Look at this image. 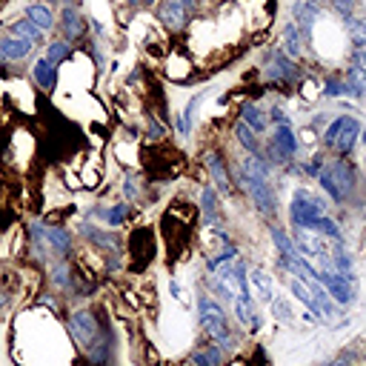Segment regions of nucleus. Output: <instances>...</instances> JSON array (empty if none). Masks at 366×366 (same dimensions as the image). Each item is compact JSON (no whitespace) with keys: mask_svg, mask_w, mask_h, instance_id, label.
<instances>
[{"mask_svg":"<svg viewBox=\"0 0 366 366\" xmlns=\"http://www.w3.org/2000/svg\"><path fill=\"white\" fill-rule=\"evenodd\" d=\"M66 332L77 349V357H83L89 366H112L117 337L114 323L106 320L92 306H71L66 312Z\"/></svg>","mask_w":366,"mask_h":366,"instance_id":"obj_1","label":"nucleus"},{"mask_svg":"<svg viewBox=\"0 0 366 366\" xmlns=\"http://www.w3.org/2000/svg\"><path fill=\"white\" fill-rule=\"evenodd\" d=\"M197 320H200L203 335H206L212 343H217L223 352H232V349L237 346V337H234V332H232V326H229L226 309H223L209 292L197 295Z\"/></svg>","mask_w":366,"mask_h":366,"instance_id":"obj_2","label":"nucleus"},{"mask_svg":"<svg viewBox=\"0 0 366 366\" xmlns=\"http://www.w3.org/2000/svg\"><path fill=\"white\" fill-rule=\"evenodd\" d=\"M317 183H320V189H323L335 203L349 200V197L355 194V189H357L355 172H352V166H349L343 157H340V160H332L329 166H323V169L317 172Z\"/></svg>","mask_w":366,"mask_h":366,"instance_id":"obj_3","label":"nucleus"},{"mask_svg":"<svg viewBox=\"0 0 366 366\" xmlns=\"http://www.w3.org/2000/svg\"><path fill=\"white\" fill-rule=\"evenodd\" d=\"M234 183H240V189L249 194V200L254 203V209L263 214V217H272L277 214V192L272 186V180H260V177H252L246 172H234Z\"/></svg>","mask_w":366,"mask_h":366,"instance_id":"obj_4","label":"nucleus"},{"mask_svg":"<svg viewBox=\"0 0 366 366\" xmlns=\"http://www.w3.org/2000/svg\"><path fill=\"white\" fill-rule=\"evenodd\" d=\"M326 214V203L312 194L309 189H295L292 192V200H289V220L295 229H312V223L317 217Z\"/></svg>","mask_w":366,"mask_h":366,"instance_id":"obj_5","label":"nucleus"},{"mask_svg":"<svg viewBox=\"0 0 366 366\" xmlns=\"http://www.w3.org/2000/svg\"><path fill=\"white\" fill-rule=\"evenodd\" d=\"M357 137H360V123H357L352 114L335 117V120L326 126V132H323V143H326L329 149H335L340 157L355 149Z\"/></svg>","mask_w":366,"mask_h":366,"instance_id":"obj_6","label":"nucleus"},{"mask_svg":"<svg viewBox=\"0 0 366 366\" xmlns=\"http://www.w3.org/2000/svg\"><path fill=\"white\" fill-rule=\"evenodd\" d=\"M263 77L274 86V89H289L292 83H297L300 80V69H297V63L292 60V57H286L280 49H272L269 54H266V60H263Z\"/></svg>","mask_w":366,"mask_h":366,"instance_id":"obj_7","label":"nucleus"},{"mask_svg":"<svg viewBox=\"0 0 366 366\" xmlns=\"http://www.w3.org/2000/svg\"><path fill=\"white\" fill-rule=\"evenodd\" d=\"M317 283L329 292V297L340 306H349L355 300V274H340V272H317Z\"/></svg>","mask_w":366,"mask_h":366,"instance_id":"obj_8","label":"nucleus"},{"mask_svg":"<svg viewBox=\"0 0 366 366\" xmlns=\"http://www.w3.org/2000/svg\"><path fill=\"white\" fill-rule=\"evenodd\" d=\"M203 166H206V174L212 180V186L220 192V194H232L234 192V180L229 177V169H226V160L217 149H209L203 154Z\"/></svg>","mask_w":366,"mask_h":366,"instance_id":"obj_9","label":"nucleus"},{"mask_svg":"<svg viewBox=\"0 0 366 366\" xmlns=\"http://www.w3.org/2000/svg\"><path fill=\"white\" fill-rule=\"evenodd\" d=\"M154 14H157V20L169 31H183L189 26V20H192V11L180 0H160L157 9H154Z\"/></svg>","mask_w":366,"mask_h":366,"instance_id":"obj_10","label":"nucleus"},{"mask_svg":"<svg viewBox=\"0 0 366 366\" xmlns=\"http://www.w3.org/2000/svg\"><path fill=\"white\" fill-rule=\"evenodd\" d=\"M29 74H31V83H34L43 94H51V92L57 89V80H60V66L40 54V57H34Z\"/></svg>","mask_w":366,"mask_h":366,"instance_id":"obj_11","label":"nucleus"},{"mask_svg":"<svg viewBox=\"0 0 366 366\" xmlns=\"http://www.w3.org/2000/svg\"><path fill=\"white\" fill-rule=\"evenodd\" d=\"M31 51H34V43L31 40L17 37V34H9V31L0 34V57L6 63H23V60L31 57Z\"/></svg>","mask_w":366,"mask_h":366,"instance_id":"obj_12","label":"nucleus"},{"mask_svg":"<svg viewBox=\"0 0 366 366\" xmlns=\"http://www.w3.org/2000/svg\"><path fill=\"white\" fill-rule=\"evenodd\" d=\"M54 26L60 29L63 40H69V43H77L86 34V23H83V17H80V11L74 6H63V11H60Z\"/></svg>","mask_w":366,"mask_h":366,"instance_id":"obj_13","label":"nucleus"},{"mask_svg":"<svg viewBox=\"0 0 366 366\" xmlns=\"http://www.w3.org/2000/svg\"><path fill=\"white\" fill-rule=\"evenodd\" d=\"M197 206H200V214H203L206 226H220V194H217V189L212 183L200 186Z\"/></svg>","mask_w":366,"mask_h":366,"instance_id":"obj_14","label":"nucleus"},{"mask_svg":"<svg viewBox=\"0 0 366 366\" xmlns=\"http://www.w3.org/2000/svg\"><path fill=\"white\" fill-rule=\"evenodd\" d=\"M189 366H226V352L217 343H200L189 355Z\"/></svg>","mask_w":366,"mask_h":366,"instance_id":"obj_15","label":"nucleus"},{"mask_svg":"<svg viewBox=\"0 0 366 366\" xmlns=\"http://www.w3.org/2000/svg\"><path fill=\"white\" fill-rule=\"evenodd\" d=\"M23 17H26L29 23H34L43 34H46V31H51V29H54V23H57L54 11H51L46 3H29V6L23 9Z\"/></svg>","mask_w":366,"mask_h":366,"instance_id":"obj_16","label":"nucleus"},{"mask_svg":"<svg viewBox=\"0 0 366 366\" xmlns=\"http://www.w3.org/2000/svg\"><path fill=\"white\" fill-rule=\"evenodd\" d=\"M129 209H132V206L120 200V203H106V206H94V209H92L89 214H92V217H100V220H106V223H109L112 229H117V226H123V223H126V217H129Z\"/></svg>","mask_w":366,"mask_h":366,"instance_id":"obj_17","label":"nucleus"},{"mask_svg":"<svg viewBox=\"0 0 366 366\" xmlns=\"http://www.w3.org/2000/svg\"><path fill=\"white\" fill-rule=\"evenodd\" d=\"M237 114H240L237 120H240V123H246V126H249L254 134L266 132V126H269V117H266V112H263L257 103H252V100H246V103L237 109Z\"/></svg>","mask_w":366,"mask_h":366,"instance_id":"obj_18","label":"nucleus"},{"mask_svg":"<svg viewBox=\"0 0 366 366\" xmlns=\"http://www.w3.org/2000/svg\"><path fill=\"white\" fill-rule=\"evenodd\" d=\"M280 43H283V49H280V51H283L286 57L297 60V57L303 54V31L297 29V23H286V26H283Z\"/></svg>","mask_w":366,"mask_h":366,"instance_id":"obj_19","label":"nucleus"},{"mask_svg":"<svg viewBox=\"0 0 366 366\" xmlns=\"http://www.w3.org/2000/svg\"><path fill=\"white\" fill-rule=\"evenodd\" d=\"M249 286H254V289H257V297H260L263 303H272V297L277 295L272 274H266V272H263V269H257V266H252V269H249Z\"/></svg>","mask_w":366,"mask_h":366,"instance_id":"obj_20","label":"nucleus"},{"mask_svg":"<svg viewBox=\"0 0 366 366\" xmlns=\"http://www.w3.org/2000/svg\"><path fill=\"white\" fill-rule=\"evenodd\" d=\"M317 14H320V0H295V17H297V29L303 34L312 31V23Z\"/></svg>","mask_w":366,"mask_h":366,"instance_id":"obj_21","label":"nucleus"},{"mask_svg":"<svg viewBox=\"0 0 366 366\" xmlns=\"http://www.w3.org/2000/svg\"><path fill=\"white\" fill-rule=\"evenodd\" d=\"M197 106H200V94H194V97L186 103V109L174 114V132H177L183 140H186V137H192V129H194V112H197Z\"/></svg>","mask_w":366,"mask_h":366,"instance_id":"obj_22","label":"nucleus"},{"mask_svg":"<svg viewBox=\"0 0 366 366\" xmlns=\"http://www.w3.org/2000/svg\"><path fill=\"white\" fill-rule=\"evenodd\" d=\"M269 237H272V243H274L277 254H283V257H295V254H300V252H297V246H295V240H292V234H286V232H283V226L272 223V226H269Z\"/></svg>","mask_w":366,"mask_h":366,"instance_id":"obj_23","label":"nucleus"},{"mask_svg":"<svg viewBox=\"0 0 366 366\" xmlns=\"http://www.w3.org/2000/svg\"><path fill=\"white\" fill-rule=\"evenodd\" d=\"M71 54H74V46H71L69 40H63V37H57V40L46 43V51H43V57H49V60H51V63H57V66L69 63V60H71Z\"/></svg>","mask_w":366,"mask_h":366,"instance_id":"obj_24","label":"nucleus"},{"mask_svg":"<svg viewBox=\"0 0 366 366\" xmlns=\"http://www.w3.org/2000/svg\"><path fill=\"white\" fill-rule=\"evenodd\" d=\"M6 31H9V34H17V37H26V40H31L34 46H40V43H43V31H40L34 23H29L26 17H17V20H11Z\"/></svg>","mask_w":366,"mask_h":366,"instance_id":"obj_25","label":"nucleus"},{"mask_svg":"<svg viewBox=\"0 0 366 366\" xmlns=\"http://www.w3.org/2000/svg\"><path fill=\"white\" fill-rule=\"evenodd\" d=\"M234 137H237V143H240V149L246 152V154H260V140H257V134L246 126V123H234Z\"/></svg>","mask_w":366,"mask_h":366,"instance_id":"obj_26","label":"nucleus"},{"mask_svg":"<svg viewBox=\"0 0 366 366\" xmlns=\"http://www.w3.org/2000/svg\"><path fill=\"white\" fill-rule=\"evenodd\" d=\"M343 83L349 89V94H366V66H349L343 74Z\"/></svg>","mask_w":366,"mask_h":366,"instance_id":"obj_27","label":"nucleus"},{"mask_svg":"<svg viewBox=\"0 0 366 366\" xmlns=\"http://www.w3.org/2000/svg\"><path fill=\"white\" fill-rule=\"evenodd\" d=\"M346 31H349V40L355 43V49H366V17H349Z\"/></svg>","mask_w":366,"mask_h":366,"instance_id":"obj_28","label":"nucleus"},{"mask_svg":"<svg viewBox=\"0 0 366 366\" xmlns=\"http://www.w3.org/2000/svg\"><path fill=\"white\" fill-rule=\"evenodd\" d=\"M312 232H317L320 237H332V240H340V237H343V234H340V226H337V220H332L329 214L317 217V220L312 223Z\"/></svg>","mask_w":366,"mask_h":366,"instance_id":"obj_29","label":"nucleus"},{"mask_svg":"<svg viewBox=\"0 0 366 366\" xmlns=\"http://www.w3.org/2000/svg\"><path fill=\"white\" fill-rule=\"evenodd\" d=\"M320 94H326V97H340V94H349V89H346V83H343V77L337 80V77H326V83H323V92Z\"/></svg>","mask_w":366,"mask_h":366,"instance_id":"obj_30","label":"nucleus"},{"mask_svg":"<svg viewBox=\"0 0 366 366\" xmlns=\"http://www.w3.org/2000/svg\"><path fill=\"white\" fill-rule=\"evenodd\" d=\"M140 192H143V180L132 172V174H126V186H123V194H126V200H137L140 197Z\"/></svg>","mask_w":366,"mask_h":366,"instance_id":"obj_31","label":"nucleus"},{"mask_svg":"<svg viewBox=\"0 0 366 366\" xmlns=\"http://www.w3.org/2000/svg\"><path fill=\"white\" fill-rule=\"evenodd\" d=\"M329 6L343 17V20H349V17H355V9H357V0H329Z\"/></svg>","mask_w":366,"mask_h":366,"instance_id":"obj_32","label":"nucleus"},{"mask_svg":"<svg viewBox=\"0 0 366 366\" xmlns=\"http://www.w3.org/2000/svg\"><path fill=\"white\" fill-rule=\"evenodd\" d=\"M146 137H149V140H163V137H166V126H163L157 117H152V120H149V132H146Z\"/></svg>","mask_w":366,"mask_h":366,"instance_id":"obj_33","label":"nucleus"},{"mask_svg":"<svg viewBox=\"0 0 366 366\" xmlns=\"http://www.w3.org/2000/svg\"><path fill=\"white\" fill-rule=\"evenodd\" d=\"M169 292H172V297H174V300H180V303H183V295H186V292H183V286H180L174 277L169 280Z\"/></svg>","mask_w":366,"mask_h":366,"instance_id":"obj_34","label":"nucleus"},{"mask_svg":"<svg viewBox=\"0 0 366 366\" xmlns=\"http://www.w3.org/2000/svg\"><path fill=\"white\" fill-rule=\"evenodd\" d=\"M180 3H183V6H186V9H189V11H192V9H194V6H197V0H180Z\"/></svg>","mask_w":366,"mask_h":366,"instance_id":"obj_35","label":"nucleus"},{"mask_svg":"<svg viewBox=\"0 0 366 366\" xmlns=\"http://www.w3.org/2000/svg\"><path fill=\"white\" fill-rule=\"evenodd\" d=\"M357 140H363V146H366V129H360V137Z\"/></svg>","mask_w":366,"mask_h":366,"instance_id":"obj_36","label":"nucleus"},{"mask_svg":"<svg viewBox=\"0 0 366 366\" xmlns=\"http://www.w3.org/2000/svg\"><path fill=\"white\" fill-rule=\"evenodd\" d=\"M140 3H143V6H154L157 0H140Z\"/></svg>","mask_w":366,"mask_h":366,"instance_id":"obj_37","label":"nucleus"},{"mask_svg":"<svg viewBox=\"0 0 366 366\" xmlns=\"http://www.w3.org/2000/svg\"><path fill=\"white\" fill-rule=\"evenodd\" d=\"M60 3H66V6H74V3H77V0H60Z\"/></svg>","mask_w":366,"mask_h":366,"instance_id":"obj_38","label":"nucleus"},{"mask_svg":"<svg viewBox=\"0 0 366 366\" xmlns=\"http://www.w3.org/2000/svg\"><path fill=\"white\" fill-rule=\"evenodd\" d=\"M363 169H366V157H363Z\"/></svg>","mask_w":366,"mask_h":366,"instance_id":"obj_39","label":"nucleus"},{"mask_svg":"<svg viewBox=\"0 0 366 366\" xmlns=\"http://www.w3.org/2000/svg\"><path fill=\"white\" fill-rule=\"evenodd\" d=\"M186 366H189V363H186Z\"/></svg>","mask_w":366,"mask_h":366,"instance_id":"obj_40","label":"nucleus"}]
</instances>
